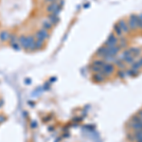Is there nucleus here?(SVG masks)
Wrapping results in <instances>:
<instances>
[{
  "instance_id": "nucleus-8",
  "label": "nucleus",
  "mask_w": 142,
  "mask_h": 142,
  "mask_svg": "<svg viewBox=\"0 0 142 142\" xmlns=\"http://www.w3.org/2000/svg\"><path fill=\"white\" fill-rule=\"evenodd\" d=\"M2 105H3V101H2V100H0V107L2 106Z\"/></svg>"
},
{
  "instance_id": "nucleus-5",
  "label": "nucleus",
  "mask_w": 142,
  "mask_h": 142,
  "mask_svg": "<svg viewBox=\"0 0 142 142\" xmlns=\"http://www.w3.org/2000/svg\"><path fill=\"white\" fill-rule=\"evenodd\" d=\"M18 43V39L16 38V36L15 35H12L10 36V44H11V45L12 44H15Z\"/></svg>"
},
{
  "instance_id": "nucleus-1",
  "label": "nucleus",
  "mask_w": 142,
  "mask_h": 142,
  "mask_svg": "<svg viewBox=\"0 0 142 142\" xmlns=\"http://www.w3.org/2000/svg\"><path fill=\"white\" fill-rule=\"evenodd\" d=\"M43 27H44V28H45V29L50 28V27H52L51 21H50L49 19H44V20H43Z\"/></svg>"
},
{
  "instance_id": "nucleus-6",
  "label": "nucleus",
  "mask_w": 142,
  "mask_h": 142,
  "mask_svg": "<svg viewBox=\"0 0 142 142\" xmlns=\"http://www.w3.org/2000/svg\"><path fill=\"white\" fill-rule=\"evenodd\" d=\"M12 47L15 49V50H19L20 49V46L18 45V44H12Z\"/></svg>"
},
{
  "instance_id": "nucleus-3",
  "label": "nucleus",
  "mask_w": 142,
  "mask_h": 142,
  "mask_svg": "<svg viewBox=\"0 0 142 142\" xmlns=\"http://www.w3.org/2000/svg\"><path fill=\"white\" fill-rule=\"evenodd\" d=\"M26 36H21V37H19L18 38V44H20L22 47H24L25 46V44H26Z\"/></svg>"
},
{
  "instance_id": "nucleus-4",
  "label": "nucleus",
  "mask_w": 142,
  "mask_h": 142,
  "mask_svg": "<svg viewBox=\"0 0 142 142\" xmlns=\"http://www.w3.org/2000/svg\"><path fill=\"white\" fill-rule=\"evenodd\" d=\"M48 19L51 21V23L52 24H56L58 21H59V18L57 15H54V14H50L49 16H48Z\"/></svg>"
},
{
  "instance_id": "nucleus-2",
  "label": "nucleus",
  "mask_w": 142,
  "mask_h": 142,
  "mask_svg": "<svg viewBox=\"0 0 142 142\" xmlns=\"http://www.w3.org/2000/svg\"><path fill=\"white\" fill-rule=\"evenodd\" d=\"M0 38H1L2 41H7L9 38H10V37H9V34L7 31H3V32L0 33Z\"/></svg>"
},
{
  "instance_id": "nucleus-7",
  "label": "nucleus",
  "mask_w": 142,
  "mask_h": 142,
  "mask_svg": "<svg viewBox=\"0 0 142 142\" xmlns=\"http://www.w3.org/2000/svg\"><path fill=\"white\" fill-rule=\"evenodd\" d=\"M4 120H5V117H4L3 115H0V123H1V122H3Z\"/></svg>"
}]
</instances>
